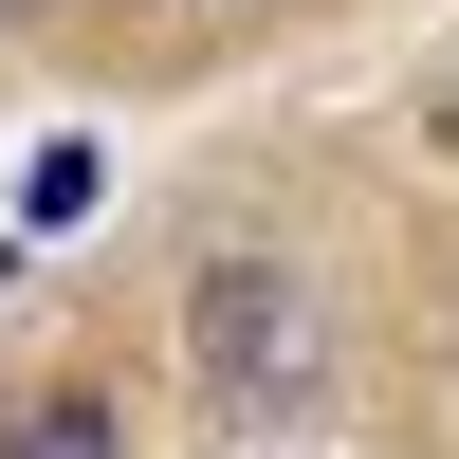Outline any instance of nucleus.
Returning a JSON list of instances; mask_svg holds the SVG:
<instances>
[{
  "label": "nucleus",
  "instance_id": "f257e3e1",
  "mask_svg": "<svg viewBox=\"0 0 459 459\" xmlns=\"http://www.w3.org/2000/svg\"><path fill=\"white\" fill-rule=\"evenodd\" d=\"M184 368H203L221 423H294V404H313V368H331L313 276H294V257H221V276L184 294Z\"/></svg>",
  "mask_w": 459,
  "mask_h": 459
},
{
  "label": "nucleus",
  "instance_id": "f03ea898",
  "mask_svg": "<svg viewBox=\"0 0 459 459\" xmlns=\"http://www.w3.org/2000/svg\"><path fill=\"white\" fill-rule=\"evenodd\" d=\"M0 459H110V404L92 386H19L0 404Z\"/></svg>",
  "mask_w": 459,
  "mask_h": 459
},
{
  "label": "nucleus",
  "instance_id": "7ed1b4c3",
  "mask_svg": "<svg viewBox=\"0 0 459 459\" xmlns=\"http://www.w3.org/2000/svg\"><path fill=\"white\" fill-rule=\"evenodd\" d=\"M0 19H37V0H0Z\"/></svg>",
  "mask_w": 459,
  "mask_h": 459
}]
</instances>
